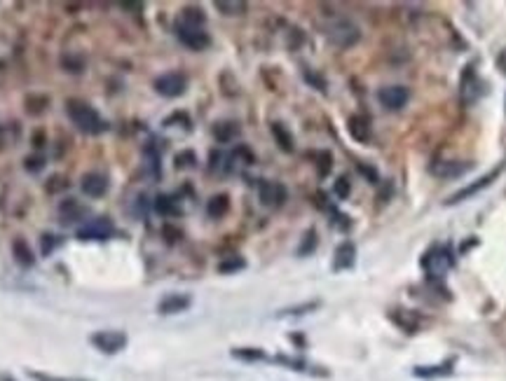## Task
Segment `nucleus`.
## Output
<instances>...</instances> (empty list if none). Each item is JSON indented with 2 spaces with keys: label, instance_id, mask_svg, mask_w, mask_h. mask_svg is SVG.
<instances>
[{
  "label": "nucleus",
  "instance_id": "nucleus-26",
  "mask_svg": "<svg viewBox=\"0 0 506 381\" xmlns=\"http://www.w3.org/2000/svg\"><path fill=\"white\" fill-rule=\"evenodd\" d=\"M176 169H195L197 167V155L192 150H183L176 155Z\"/></svg>",
  "mask_w": 506,
  "mask_h": 381
},
{
  "label": "nucleus",
  "instance_id": "nucleus-12",
  "mask_svg": "<svg viewBox=\"0 0 506 381\" xmlns=\"http://www.w3.org/2000/svg\"><path fill=\"white\" fill-rule=\"evenodd\" d=\"M80 187H82V192L87 197L101 199L108 192V178H106V175H101V173H84Z\"/></svg>",
  "mask_w": 506,
  "mask_h": 381
},
{
  "label": "nucleus",
  "instance_id": "nucleus-28",
  "mask_svg": "<svg viewBox=\"0 0 506 381\" xmlns=\"http://www.w3.org/2000/svg\"><path fill=\"white\" fill-rule=\"evenodd\" d=\"M391 318H394V321L399 323L406 332H415V330H417V321H408V311L406 309H396V314H391Z\"/></svg>",
  "mask_w": 506,
  "mask_h": 381
},
{
  "label": "nucleus",
  "instance_id": "nucleus-25",
  "mask_svg": "<svg viewBox=\"0 0 506 381\" xmlns=\"http://www.w3.org/2000/svg\"><path fill=\"white\" fill-rule=\"evenodd\" d=\"M317 243H319V238H317V232L314 230H307L305 232V236H303V241H300V246H298V255H312L314 253V248H317Z\"/></svg>",
  "mask_w": 506,
  "mask_h": 381
},
{
  "label": "nucleus",
  "instance_id": "nucleus-41",
  "mask_svg": "<svg viewBox=\"0 0 506 381\" xmlns=\"http://www.w3.org/2000/svg\"><path fill=\"white\" fill-rule=\"evenodd\" d=\"M497 68L506 75V49H502V52H499V56H497Z\"/></svg>",
  "mask_w": 506,
  "mask_h": 381
},
{
  "label": "nucleus",
  "instance_id": "nucleus-18",
  "mask_svg": "<svg viewBox=\"0 0 506 381\" xmlns=\"http://www.w3.org/2000/svg\"><path fill=\"white\" fill-rule=\"evenodd\" d=\"M211 132L218 143H232L235 138H240L242 129H240V124H235V122H216Z\"/></svg>",
  "mask_w": 506,
  "mask_h": 381
},
{
  "label": "nucleus",
  "instance_id": "nucleus-2",
  "mask_svg": "<svg viewBox=\"0 0 506 381\" xmlns=\"http://www.w3.org/2000/svg\"><path fill=\"white\" fill-rule=\"evenodd\" d=\"M326 38L331 40L335 47L340 49H349L354 47L356 42H359L361 38V31L356 24H352V21L347 19H335L333 24L326 26Z\"/></svg>",
  "mask_w": 506,
  "mask_h": 381
},
{
  "label": "nucleus",
  "instance_id": "nucleus-5",
  "mask_svg": "<svg viewBox=\"0 0 506 381\" xmlns=\"http://www.w3.org/2000/svg\"><path fill=\"white\" fill-rule=\"evenodd\" d=\"M506 169V162H502L499 164V167H494L492 171H487L485 175H481L479 180H476V183H471V185H466V187H462V190L459 192H455V195L448 199V206H452V204H459V201H466V199H471V197H476L479 195V192H483L485 190V187H490L494 180L499 178V175H502V171Z\"/></svg>",
  "mask_w": 506,
  "mask_h": 381
},
{
  "label": "nucleus",
  "instance_id": "nucleus-19",
  "mask_svg": "<svg viewBox=\"0 0 506 381\" xmlns=\"http://www.w3.org/2000/svg\"><path fill=\"white\" fill-rule=\"evenodd\" d=\"M155 213L164 215V218H174V215H181V204L179 199L172 195H160L155 199Z\"/></svg>",
  "mask_w": 506,
  "mask_h": 381
},
{
  "label": "nucleus",
  "instance_id": "nucleus-6",
  "mask_svg": "<svg viewBox=\"0 0 506 381\" xmlns=\"http://www.w3.org/2000/svg\"><path fill=\"white\" fill-rule=\"evenodd\" d=\"M92 344L101 354L108 356L120 354L124 346H127V334L120 332V330H99V332L92 334Z\"/></svg>",
  "mask_w": 506,
  "mask_h": 381
},
{
  "label": "nucleus",
  "instance_id": "nucleus-1",
  "mask_svg": "<svg viewBox=\"0 0 506 381\" xmlns=\"http://www.w3.org/2000/svg\"><path fill=\"white\" fill-rule=\"evenodd\" d=\"M66 115L71 117V122L76 124L78 132L89 134V136H99V134L108 132V127H111V124L99 115L96 108L84 103V101H78V99L66 101Z\"/></svg>",
  "mask_w": 506,
  "mask_h": 381
},
{
  "label": "nucleus",
  "instance_id": "nucleus-37",
  "mask_svg": "<svg viewBox=\"0 0 506 381\" xmlns=\"http://www.w3.org/2000/svg\"><path fill=\"white\" fill-rule=\"evenodd\" d=\"M284 365H291V369H305V362L303 360H293V358H286V356H279L277 358Z\"/></svg>",
  "mask_w": 506,
  "mask_h": 381
},
{
  "label": "nucleus",
  "instance_id": "nucleus-31",
  "mask_svg": "<svg viewBox=\"0 0 506 381\" xmlns=\"http://www.w3.org/2000/svg\"><path fill=\"white\" fill-rule=\"evenodd\" d=\"M24 169H26L28 173H41L43 169H45V157H41V155L26 157L24 159Z\"/></svg>",
  "mask_w": 506,
  "mask_h": 381
},
{
  "label": "nucleus",
  "instance_id": "nucleus-24",
  "mask_svg": "<svg viewBox=\"0 0 506 381\" xmlns=\"http://www.w3.org/2000/svg\"><path fill=\"white\" fill-rule=\"evenodd\" d=\"M216 8H218L223 14H244L249 5L240 3V0H218V3H216Z\"/></svg>",
  "mask_w": 506,
  "mask_h": 381
},
{
  "label": "nucleus",
  "instance_id": "nucleus-22",
  "mask_svg": "<svg viewBox=\"0 0 506 381\" xmlns=\"http://www.w3.org/2000/svg\"><path fill=\"white\" fill-rule=\"evenodd\" d=\"M179 21H183V24H190V26H202V28H204L207 14H204L200 8L190 5V8H183V12H181V19H179Z\"/></svg>",
  "mask_w": 506,
  "mask_h": 381
},
{
  "label": "nucleus",
  "instance_id": "nucleus-43",
  "mask_svg": "<svg viewBox=\"0 0 506 381\" xmlns=\"http://www.w3.org/2000/svg\"><path fill=\"white\" fill-rule=\"evenodd\" d=\"M504 106H506V99H504Z\"/></svg>",
  "mask_w": 506,
  "mask_h": 381
},
{
  "label": "nucleus",
  "instance_id": "nucleus-36",
  "mask_svg": "<svg viewBox=\"0 0 506 381\" xmlns=\"http://www.w3.org/2000/svg\"><path fill=\"white\" fill-rule=\"evenodd\" d=\"M305 79H307V82H310V84H314L317 89H321V92H326V79L319 77V75H317V73L305 71Z\"/></svg>",
  "mask_w": 506,
  "mask_h": 381
},
{
  "label": "nucleus",
  "instance_id": "nucleus-3",
  "mask_svg": "<svg viewBox=\"0 0 506 381\" xmlns=\"http://www.w3.org/2000/svg\"><path fill=\"white\" fill-rule=\"evenodd\" d=\"M152 87H155V92L164 96V99H179V96H183L187 89V77L181 71H169V73L157 75Z\"/></svg>",
  "mask_w": 506,
  "mask_h": 381
},
{
  "label": "nucleus",
  "instance_id": "nucleus-35",
  "mask_svg": "<svg viewBox=\"0 0 506 381\" xmlns=\"http://www.w3.org/2000/svg\"><path fill=\"white\" fill-rule=\"evenodd\" d=\"M56 246H59V238H56L54 234H43L41 236V253L43 255H52Z\"/></svg>",
  "mask_w": 506,
  "mask_h": 381
},
{
  "label": "nucleus",
  "instance_id": "nucleus-27",
  "mask_svg": "<svg viewBox=\"0 0 506 381\" xmlns=\"http://www.w3.org/2000/svg\"><path fill=\"white\" fill-rule=\"evenodd\" d=\"M246 267L242 258H230V260H223V262L218 265V271L220 274H235V271H240Z\"/></svg>",
  "mask_w": 506,
  "mask_h": 381
},
{
  "label": "nucleus",
  "instance_id": "nucleus-10",
  "mask_svg": "<svg viewBox=\"0 0 506 381\" xmlns=\"http://www.w3.org/2000/svg\"><path fill=\"white\" fill-rule=\"evenodd\" d=\"M422 265H424V269L429 271L431 276H446V271L455 265V258H452V253L446 246H439V248H434L429 255H426Z\"/></svg>",
  "mask_w": 506,
  "mask_h": 381
},
{
  "label": "nucleus",
  "instance_id": "nucleus-7",
  "mask_svg": "<svg viewBox=\"0 0 506 381\" xmlns=\"http://www.w3.org/2000/svg\"><path fill=\"white\" fill-rule=\"evenodd\" d=\"M258 197L265 208H281L288 199V192H286V187L281 183H277V180H260Z\"/></svg>",
  "mask_w": 506,
  "mask_h": 381
},
{
  "label": "nucleus",
  "instance_id": "nucleus-13",
  "mask_svg": "<svg viewBox=\"0 0 506 381\" xmlns=\"http://www.w3.org/2000/svg\"><path fill=\"white\" fill-rule=\"evenodd\" d=\"M356 262V248L352 241H345L340 243L338 248H335V258H333V269L335 271H345V269H352Z\"/></svg>",
  "mask_w": 506,
  "mask_h": 381
},
{
  "label": "nucleus",
  "instance_id": "nucleus-17",
  "mask_svg": "<svg viewBox=\"0 0 506 381\" xmlns=\"http://www.w3.org/2000/svg\"><path fill=\"white\" fill-rule=\"evenodd\" d=\"M347 129H349V136L356 143H368L371 140V122L363 115H352L347 119Z\"/></svg>",
  "mask_w": 506,
  "mask_h": 381
},
{
  "label": "nucleus",
  "instance_id": "nucleus-4",
  "mask_svg": "<svg viewBox=\"0 0 506 381\" xmlns=\"http://www.w3.org/2000/svg\"><path fill=\"white\" fill-rule=\"evenodd\" d=\"M174 28H176V38H179L187 49H192V52H202V49H207L209 45H211V36H209L202 26H190V24H183V21H176Z\"/></svg>",
  "mask_w": 506,
  "mask_h": 381
},
{
  "label": "nucleus",
  "instance_id": "nucleus-40",
  "mask_svg": "<svg viewBox=\"0 0 506 381\" xmlns=\"http://www.w3.org/2000/svg\"><path fill=\"white\" fill-rule=\"evenodd\" d=\"M391 195H394V187H391V183H384L382 195H380V201L387 204V201H389V199H391Z\"/></svg>",
  "mask_w": 506,
  "mask_h": 381
},
{
  "label": "nucleus",
  "instance_id": "nucleus-11",
  "mask_svg": "<svg viewBox=\"0 0 506 381\" xmlns=\"http://www.w3.org/2000/svg\"><path fill=\"white\" fill-rule=\"evenodd\" d=\"M190 304H192V297H190V295L172 293V295H167V297H162V299H160V304H157V311H160L162 316L183 314V311L190 309Z\"/></svg>",
  "mask_w": 506,
  "mask_h": 381
},
{
  "label": "nucleus",
  "instance_id": "nucleus-21",
  "mask_svg": "<svg viewBox=\"0 0 506 381\" xmlns=\"http://www.w3.org/2000/svg\"><path fill=\"white\" fill-rule=\"evenodd\" d=\"M227 210H230V197L227 195H214L209 199V204H207L209 218L218 220V218H223V215H227Z\"/></svg>",
  "mask_w": 506,
  "mask_h": 381
},
{
  "label": "nucleus",
  "instance_id": "nucleus-9",
  "mask_svg": "<svg viewBox=\"0 0 506 381\" xmlns=\"http://www.w3.org/2000/svg\"><path fill=\"white\" fill-rule=\"evenodd\" d=\"M408 99H411V92L401 84H389V87H382L378 92V101L382 103L384 110H403L408 106Z\"/></svg>",
  "mask_w": 506,
  "mask_h": 381
},
{
  "label": "nucleus",
  "instance_id": "nucleus-38",
  "mask_svg": "<svg viewBox=\"0 0 506 381\" xmlns=\"http://www.w3.org/2000/svg\"><path fill=\"white\" fill-rule=\"evenodd\" d=\"M356 169H359V171H361L363 175H366L368 183H380V180H378V171H373V169L363 167V164H359V167H356Z\"/></svg>",
  "mask_w": 506,
  "mask_h": 381
},
{
  "label": "nucleus",
  "instance_id": "nucleus-33",
  "mask_svg": "<svg viewBox=\"0 0 506 381\" xmlns=\"http://www.w3.org/2000/svg\"><path fill=\"white\" fill-rule=\"evenodd\" d=\"M319 302H307V304H300V306H291V309H284L279 316H300V314H310V311H314Z\"/></svg>",
  "mask_w": 506,
  "mask_h": 381
},
{
  "label": "nucleus",
  "instance_id": "nucleus-8",
  "mask_svg": "<svg viewBox=\"0 0 506 381\" xmlns=\"http://www.w3.org/2000/svg\"><path fill=\"white\" fill-rule=\"evenodd\" d=\"M113 232H115V227H113L111 220L94 218V220H89L87 225H82L80 230L76 232V236L80 238V241H106V238L113 236Z\"/></svg>",
  "mask_w": 506,
  "mask_h": 381
},
{
  "label": "nucleus",
  "instance_id": "nucleus-39",
  "mask_svg": "<svg viewBox=\"0 0 506 381\" xmlns=\"http://www.w3.org/2000/svg\"><path fill=\"white\" fill-rule=\"evenodd\" d=\"M220 159H225V157H223V152L214 150V152H211V162H209V169H211V171H216V169L220 167Z\"/></svg>",
  "mask_w": 506,
  "mask_h": 381
},
{
  "label": "nucleus",
  "instance_id": "nucleus-15",
  "mask_svg": "<svg viewBox=\"0 0 506 381\" xmlns=\"http://www.w3.org/2000/svg\"><path fill=\"white\" fill-rule=\"evenodd\" d=\"M12 258L14 262L19 267H24V269H31L33 265H36V255H33V248L28 246V241L24 236H16L12 241Z\"/></svg>",
  "mask_w": 506,
  "mask_h": 381
},
{
  "label": "nucleus",
  "instance_id": "nucleus-29",
  "mask_svg": "<svg viewBox=\"0 0 506 381\" xmlns=\"http://www.w3.org/2000/svg\"><path fill=\"white\" fill-rule=\"evenodd\" d=\"M28 377L36 381H87V379H78V377H56V374H45V372H36V369H28Z\"/></svg>",
  "mask_w": 506,
  "mask_h": 381
},
{
  "label": "nucleus",
  "instance_id": "nucleus-42",
  "mask_svg": "<svg viewBox=\"0 0 506 381\" xmlns=\"http://www.w3.org/2000/svg\"><path fill=\"white\" fill-rule=\"evenodd\" d=\"M0 381H14L12 377H0Z\"/></svg>",
  "mask_w": 506,
  "mask_h": 381
},
{
  "label": "nucleus",
  "instance_id": "nucleus-23",
  "mask_svg": "<svg viewBox=\"0 0 506 381\" xmlns=\"http://www.w3.org/2000/svg\"><path fill=\"white\" fill-rule=\"evenodd\" d=\"M452 372V362H443V365H431V367H417L415 369V377H446Z\"/></svg>",
  "mask_w": 506,
  "mask_h": 381
},
{
  "label": "nucleus",
  "instance_id": "nucleus-32",
  "mask_svg": "<svg viewBox=\"0 0 506 381\" xmlns=\"http://www.w3.org/2000/svg\"><path fill=\"white\" fill-rule=\"evenodd\" d=\"M235 358H244V360H263L265 354L260 349H235L232 351Z\"/></svg>",
  "mask_w": 506,
  "mask_h": 381
},
{
  "label": "nucleus",
  "instance_id": "nucleus-16",
  "mask_svg": "<svg viewBox=\"0 0 506 381\" xmlns=\"http://www.w3.org/2000/svg\"><path fill=\"white\" fill-rule=\"evenodd\" d=\"M59 215H61V223L64 225H71V223H78V220H82L84 215H87V208L82 206L78 199H66V201H61L59 206Z\"/></svg>",
  "mask_w": 506,
  "mask_h": 381
},
{
  "label": "nucleus",
  "instance_id": "nucleus-34",
  "mask_svg": "<svg viewBox=\"0 0 506 381\" xmlns=\"http://www.w3.org/2000/svg\"><path fill=\"white\" fill-rule=\"evenodd\" d=\"M333 192H335V197H338V199H347V197H349V192H352L349 180H347L345 175H340V178L335 180V185H333Z\"/></svg>",
  "mask_w": 506,
  "mask_h": 381
},
{
  "label": "nucleus",
  "instance_id": "nucleus-20",
  "mask_svg": "<svg viewBox=\"0 0 506 381\" xmlns=\"http://www.w3.org/2000/svg\"><path fill=\"white\" fill-rule=\"evenodd\" d=\"M272 136H275V140H277V145L281 147L284 152H293L295 150V145H293V134L288 132V127L286 124H281V122H272Z\"/></svg>",
  "mask_w": 506,
  "mask_h": 381
},
{
  "label": "nucleus",
  "instance_id": "nucleus-14",
  "mask_svg": "<svg viewBox=\"0 0 506 381\" xmlns=\"http://www.w3.org/2000/svg\"><path fill=\"white\" fill-rule=\"evenodd\" d=\"M471 167H474L471 162H439V164L431 167V173L439 175V178L450 180V178H459V175H464Z\"/></svg>",
  "mask_w": 506,
  "mask_h": 381
},
{
  "label": "nucleus",
  "instance_id": "nucleus-30",
  "mask_svg": "<svg viewBox=\"0 0 506 381\" xmlns=\"http://www.w3.org/2000/svg\"><path fill=\"white\" fill-rule=\"evenodd\" d=\"M319 162H317V169H319V175H328L331 173V167H333V155L328 150H321L319 152Z\"/></svg>",
  "mask_w": 506,
  "mask_h": 381
}]
</instances>
